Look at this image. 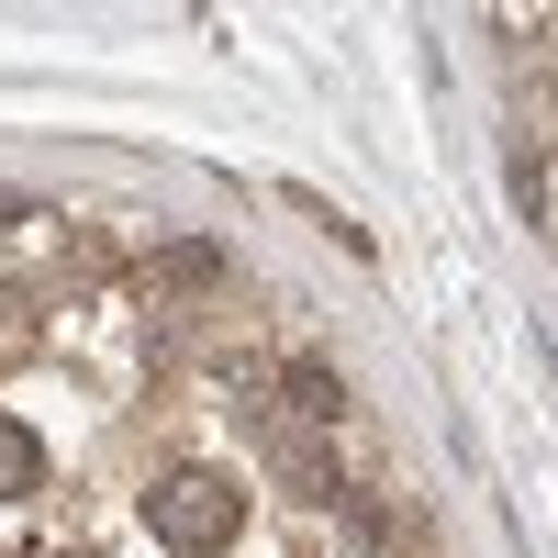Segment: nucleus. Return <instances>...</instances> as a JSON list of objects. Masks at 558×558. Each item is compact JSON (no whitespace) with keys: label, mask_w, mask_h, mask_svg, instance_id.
<instances>
[{"label":"nucleus","mask_w":558,"mask_h":558,"mask_svg":"<svg viewBox=\"0 0 558 558\" xmlns=\"http://www.w3.org/2000/svg\"><path fill=\"white\" fill-rule=\"evenodd\" d=\"M146 291H157V302H213V291H235V257L202 246V235H179V246H157Z\"/></svg>","instance_id":"7ed1b4c3"},{"label":"nucleus","mask_w":558,"mask_h":558,"mask_svg":"<svg viewBox=\"0 0 558 558\" xmlns=\"http://www.w3.org/2000/svg\"><path fill=\"white\" fill-rule=\"evenodd\" d=\"M268 470H279L291 502H347V470H336V447L313 425H268Z\"/></svg>","instance_id":"f03ea898"},{"label":"nucleus","mask_w":558,"mask_h":558,"mask_svg":"<svg viewBox=\"0 0 558 558\" xmlns=\"http://www.w3.org/2000/svg\"><path fill=\"white\" fill-rule=\"evenodd\" d=\"M45 481V447H34V425H12V413H0V502L12 492H34Z\"/></svg>","instance_id":"39448f33"},{"label":"nucleus","mask_w":558,"mask_h":558,"mask_svg":"<svg viewBox=\"0 0 558 558\" xmlns=\"http://www.w3.org/2000/svg\"><path fill=\"white\" fill-rule=\"evenodd\" d=\"M279 402H291V425H336V413H347V380H336V368H324V357H279Z\"/></svg>","instance_id":"20e7f679"},{"label":"nucleus","mask_w":558,"mask_h":558,"mask_svg":"<svg viewBox=\"0 0 558 558\" xmlns=\"http://www.w3.org/2000/svg\"><path fill=\"white\" fill-rule=\"evenodd\" d=\"M235 514H246L235 481L202 470V458H179V470H157V481H146V536H168L179 558H213L223 536H235Z\"/></svg>","instance_id":"f257e3e1"}]
</instances>
